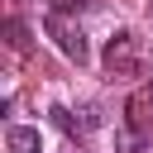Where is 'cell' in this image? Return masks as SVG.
I'll list each match as a JSON object with an SVG mask.
<instances>
[{"label":"cell","mask_w":153,"mask_h":153,"mask_svg":"<svg viewBox=\"0 0 153 153\" xmlns=\"http://www.w3.org/2000/svg\"><path fill=\"white\" fill-rule=\"evenodd\" d=\"M43 24H48V33H53V43L62 48V57H72L76 67H81V62L91 57V48H86V33H81L76 24H67V19H62V10H53V14L43 19Z\"/></svg>","instance_id":"obj_1"},{"label":"cell","mask_w":153,"mask_h":153,"mask_svg":"<svg viewBox=\"0 0 153 153\" xmlns=\"http://www.w3.org/2000/svg\"><path fill=\"white\" fill-rule=\"evenodd\" d=\"M105 67L110 72H139V43H134V33H115L105 43Z\"/></svg>","instance_id":"obj_2"},{"label":"cell","mask_w":153,"mask_h":153,"mask_svg":"<svg viewBox=\"0 0 153 153\" xmlns=\"http://www.w3.org/2000/svg\"><path fill=\"white\" fill-rule=\"evenodd\" d=\"M5 148H10V153H43V139H38V129H29V124H10V129H5Z\"/></svg>","instance_id":"obj_3"},{"label":"cell","mask_w":153,"mask_h":153,"mask_svg":"<svg viewBox=\"0 0 153 153\" xmlns=\"http://www.w3.org/2000/svg\"><path fill=\"white\" fill-rule=\"evenodd\" d=\"M48 115H53V124H57V129H62V134H67V139H76V134H81V124H76V120H72V110H67V105H53V110H48Z\"/></svg>","instance_id":"obj_4"},{"label":"cell","mask_w":153,"mask_h":153,"mask_svg":"<svg viewBox=\"0 0 153 153\" xmlns=\"http://www.w3.org/2000/svg\"><path fill=\"white\" fill-rule=\"evenodd\" d=\"M100 120H105L100 105H81V120H76V124H81V134H91V129H100Z\"/></svg>","instance_id":"obj_5"},{"label":"cell","mask_w":153,"mask_h":153,"mask_svg":"<svg viewBox=\"0 0 153 153\" xmlns=\"http://www.w3.org/2000/svg\"><path fill=\"white\" fill-rule=\"evenodd\" d=\"M5 33H10V43H14V48H29V38H24V24H19V19H5Z\"/></svg>","instance_id":"obj_6"},{"label":"cell","mask_w":153,"mask_h":153,"mask_svg":"<svg viewBox=\"0 0 153 153\" xmlns=\"http://www.w3.org/2000/svg\"><path fill=\"white\" fill-rule=\"evenodd\" d=\"M115 143H120L124 153H139V134H134V129H120V139H115Z\"/></svg>","instance_id":"obj_7"}]
</instances>
